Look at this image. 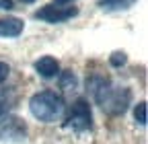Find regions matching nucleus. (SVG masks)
<instances>
[{
	"instance_id": "9",
	"label": "nucleus",
	"mask_w": 148,
	"mask_h": 144,
	"mask_svg": "<svg viewBox=\"0 0 148 144\" xmlns=\"http://www.w3.org/2000/svg\"><path fill=\"white\" fill-rule=\"evenodd\" d=\"M12 93L6 91V88H0V115L8 113V109L12 107Z\"/></svg>"
},
{
	"instance_id": "15",
	"label": "nucleus",
	"mask_w": 148,
	"mask_h": 144,
	"mask_svg": "<svg viewBox=\"0 0 148 144\" xmlns=\"http://www.w3.org/2000/svg\"><path fill=\"white\" fill-rule=\"evenodd\" d=\"M21 2H25V4H31V2H35V0H21Z\"/></svg>"
},
{
	"instance_id": "6",
	"label": "nucleus",
	"mask_w": 148,
	"mask_h": 144,
	"mask_svg": "<svg viewBox=\"0 0 148 144\" xmlns=\"http://www.w3.org/2000/svg\"><path fill=\"white\" fill-rule=\"evenodd\" d=\"M35 70H37V74L43 76V78H53V76H58V72H60V64L51 56H43V58H39L35 62Z\"/></svg>"
},
{
	"instance_id": "5",
	"label": "nucleus",
	"mask_w": 148,
	"mask_h": 144,
	"mask_svg": "<svg viewBox=\"0 0 148 144\" xmlns=\"http://www.w3.org/2000/svg\"><path fill=\"white\" fill-rule=\"evenodd\" d=\"M0 138H25V123L18 117H6L0 121Z\"/></svg>"
},
{
	"instance_id": "1",
	"label": "nucleus",
	"mask_w": 148,
	"mask_h": 144,
	"mask_svg": "<svg viewBox=\"0 0 148 144\" xmlns=\"http://www.w3.org/2000/svg\"><path fill=\"white\" fill-rule=\"evenodd\" d=\"M90 88H92V95H95L97 103L103 107V109L109 113V115H119L127 109V105H130V91L125 86H109L107 80H101V78H95L90 82Z\"/></svg>"
},
{
	"instance_id": "2",
	"label": "nucleus",
	"mask_w": 148,
	"mask_h": 144,
	"mask_svg": "<svg viewBox=\"0 0 148 144\" xmlns=\"http://www.w3.org/2000/svg\"><path fill=\"white\" fill-rule=\"evenodd\" d=\"M64 99L60 93L56 91H41L31 97L29 101V109L33 113L35 119H39L43 123H51V121H58L64 113Z\"/></svg>"
},
{
	"instance_id": "8",
	"label": "nucleus",
	"mask_w": 148,
	"mask_h": 144,
	"mask_svg": "<svg viewBox=\"0 0 148 144\" xmlns=\"http://www.w3.org/2000/svg\"><path fill=\"white\" fill-rule=\"evenodd\" d=\"M136 0H99V6L103 10H121V8H130L134 6Z\"/></svg>"
},
{
	"instance_id": "3",
	"label": "nucleus",
	"mask_w": 148,
	"mask_h": 144,
	"mask_svg": "<svg viewBox=\"0 0 148 144\" xmlns=\"http://www.w3.org/2000/svg\"><path fill=\"white\" fill-rule=\"evenodd\" d=\"M92 123V113H90V105L84 99H78L72 105V109L66 117V128H72L74 132H84L90 128Z\"/></svg>"
},
{
	"instance_id": "13",
	"label": "nucleus",
	"mask_w": 148,
	"mask_h": 144,
	"mask_svg": "<svg viewBox=\"0 0 148 144\" xmlns=\"http://www.w3.org/2000/svg\"><path fill=\"white\" fill-rule=\"evenodd\" d=\"M14 4H12V0H0V8L2 10H10Z\"/></svg>"
},
{
	"instance_id": "4",
	"label": "nucleus",
	"mask_w": 148,
	"mask_h": 144,
	"mask_svg": "<svg viewBox=\"0 0 148 144\" xmlns=\"http://www.w3.org/2000/svg\"><path fill=\"white\" fill-rule=\"evenodd\" d=\"M76 8L74 6H56V4H47L43 8H39L35 12V19H41L45 23H64L68 19H72V16H76Z\"/></svg>"
},
{
	"instance_id": "12",
	"label": "nucleus",
	"mask_w": 148,
	"mask_h": 144,
	"mask_svg": "<svg viewBox=\"0 0 148 144\" xmlns=\"http://www.w3.org/2000/svg\"><path fill=\"white\" fill-rule=\"evenodd\" d=\"M125 62V56L123 53H113V58H111V64L113 66H119V64H123Z\"/></svg>"
},
{
	"instance_id": "14",
	"label": "nucleus",
	"mask_w": 148,
	"mask_h": 144,
	"mask_svg": "<svg viewBox=\"0 0 148 144\" xmlns=\"http://www.w3.org/2000/svg\"><path fill=\"white\" fill-rule=\"evenodd\" d=\"M56 4H60V6H64V4H68V2H72V0H53Z\"/></svg>"
},
{
	"instance_id": "10",
	"label": "nucleus",
	"mask_w": 148,
	"mask_h": 144,
	"mask_svg": "<svg viewBox=\"0 0 148 144\" xmlns=\"http://www.w3.org/2000/svg\"><path fill=\"white\" fill-rule=\"evenodd\" d=\"M134 117H136V121H138L140 125H146V103H144V101L136 105V109H134Z\"/></svg>"
},
{
	"instance_id": "7",
	"label": "nucleus",
	"mask_w": 148,
	"mask_h": 144,
	"mask_svg": "<svg viewBox=\"0 0 148 144\" xmlns=\"http://www.w3.org/2000/svg\"><path fill=\"white\" fill-rule=\"evenodd\" d=\"M23 33V21L21 19H0V37H16Z\"/></svg>"
},
{
	"instance_id": "11",
	"label": "nucleus",
	"mask_w": 148,
	"mask_h": 144,
	"mask_svg": "<svg viewBox=\"0 0 148 144\" xmlns=\"http://www.w3.org/2000/svg\"><path fill=\"white\" fill-rule=\"evenodd\" d=\"M8 72H10L8 64H4V62H0V82H4V80L8 78Z\"/></svg>"
}]
</instances>
